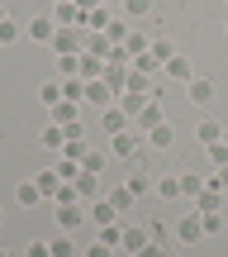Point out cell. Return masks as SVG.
Here are the masks:
<instances>
[{"label": "cell", "mask_w": 228, "mask_h": 257, "mask_svg": "<svg viewBox=\"0 0 228 257\" xmlns=\"http://www.w3.org/2000/svg\"><path fill=\"white\" fill-rule=\"evenodd\" d=\"M57 29H62V24H57L53 15H34V19H29V29H24V34L34 38V43H53V38H57Z\"/></svg>", "instance_id": "cell-5"}, {"label": "cell", "mask_w": 228, "mask_h": 257, "mask_svg": "<svg viewBox=\"0 0 228 257\" xmlns=\"http://www.w3.org/2000/svg\"><path fill=\"white\" fill-rule=\"evenodd\" d=\"M0 224H5V214H0Z\"/></svg>", "instance_id": "cell-55"}, {"label": "cell", "mask_w": 228, "mask_h": 257, "mask_svg": "<svg viewBox=\"0 0 228 257\" xmlns=\"http://www.w3.org/2000/svg\"><path fill=\"white\" fill-rule=\"evenodd\" d=\"M72 186H76V195H81L86 205H91V200H100V176H95V172H81Z\"/></svg>", "instance_id": "cell-19"}, {"label": "cell", "mask_w": 228, "mask_h": 257, "mask_svg": "<svg viewBox=\"0 0 228 257\" xmlns=\"http://www.w3.org/2000/svg\"><path fill=\"white\" fill-rule=\"evenodd\" d=\"M105 167H110V157H105V153H95V148H91V153H86V162H81V172H95V176H100Z\"/></svg>", "instance_id": "cell-40"}, {"label": "cell", "mask_w": 228, "mask_h": 257, "mask_svg": "<svg viewBox=\"0 0 228 257\" xmlns=\"http://www.w3.org/2000/svg\"><path fill=\"white\" fill-rule=\"evenodd\" d=\"M185 95H190V105H209L214 100V81L209 76H190L185 81Z\"/></svg>", "instance_id": "cell-14"}, {"label": "cell", "mask_w": 228, "mask_h": 257, "mask_svg": "<svg viewBox=\"0 0 228 257\" xmlns=\"http://www.w3.org/2000/svg\"><path fill=\"white\" fill-rule=\"evenodd\" d=\"M81 53H91V57H100V62H110L114 43H110V34H91V29H86V48H81Z\"/></svg>", "instance_id": "cell-15"}, {"label": "cell", "mask_w": 228, "mask_h": 257, "mask_svg": "<svg viewBox=\"0 0 228 257\" xmlns=\"http://www.w3.org/2000/svg\"><path fill=\"white\" fill-rule=\"evenodd\" d=\"M147 53H152V62H157V67H166V62H171V57H176V43H171V38H162V34H157Z\"/></svg>", "instance_id": "cell-25"}, {"label": "cell", "mask_w": 228, "mask_h": 257, "mask_svg": "<svg viewBox=\"0 0 228 257\" xmlns=\"http://www.w3.org/2000/svg\"><path fill=\"white\" fill-rule=\"evenodd\" d=\"M114 15H119V10H110V5H95V10H86L81 29H91V34H105V29L114 24Z\"/></svg>", "instance_id": "cell-7"}, {"label": "cell", "mask_w": 228, "mask_h": 257, "mask_svg": "<svg viewBox=\"0 0 228 257\" xmlns=\"http://www.w3.org/2000/svg\"><path fill=\"white\" fill-rule=\"evenodd\" d=\"M57 176H62V181H76V176H81V167H76V162H67V157H57Z\"/></svg>", "instance_id": "cell-44"}, {"label": "cell", "mask_w": 228, "mask_h": 257, "mask_svg": "<svg viewBox=\"0 0 228 257\" xmlns=\"http://www.w3.org/2000/svg\"><path fill=\"white\" fill-rule=\"evenodd\" d=\"M86 153H91V148H86V138L76 134V138H67V143H62V153H57V157H67V162L81 167V162H86Z\"/></svg>", "instance_id": "cell-24"}, {"label": "cell", "mask_w": 228, "mask_h": 257, "mask_svg": "<svg viewBox=\"0 0 228 257\" xmlns=\"http://www.w3.org/2000/svg\"><path fill=\"white\" fill-rule=\"evenodd\" d=\"M152 181H157V176H152V172H138V167H133V176H128V181H124V186H128V191H133V195H138V200H143V195H147V191H152Z\"/></svg>", "instance_id": "cell-30"}, {"label": "cell", "mask_w": 228, "mask_h": 257, "mask_svg": "<svg viewBox=\"0 0 228 257\" xmlns=\"http://www.w3.org/2000/svg\"><path fill=\"white\" fill-rule=\"evenodd\" d=\"M48 48H53V53L57 57H67V53H81V48H86V29H57V38H53V43H48Z\"/></svg>", "instance_id": "cell-4"}, {"label": "cell", "mask_w": 228, "mask_h": 257, "mask_svg": "<svg viewBox=\"0 0 228 257\" xmlns=\"http://www.w3.org/2000/svg\"><path fill=\"white\" fill-rule=\"evenodd\" d=\"M100 72H105V62H100V57L81 53V62H76V76H81V81H100Z\"/></svg>", "instance_id": "cell-23"}, {"label": "cell", "mask_w": 228, "mask_h": 257, "mask_svg": "<svg viewBox=\"0 0 228 257\" xmlns=\"http://www.w3.org/2000/svg\"><path fill=\"white\" fill-rule=\"evenodd\" d=\"M152 191L162 195V200H181V176H157Z\"/></svg>", "instance_id": "cell-29"}, {"label": "cell", "mask_w": 228, "mask_h": 257, "mask_svg": "<svg viewBox=\"0 0 228 257\" xmlns=\"http://www.w3.org/2000/svg\"><path fill=\"white\" fill-rule=\"evenodd\" d=\"M114 100H119V95H114L105 81H86V105H95V110H110Z\"/></svg>", "instance_id": "cell-13"}, {"label": "cell", "mask_w": 228, "mask_h": 257, "mask_svg": "<svg viewBox=\"0 0 228 257\" xmlns=\"http://www.w3.org/2000/svg\"><path fill=\"white\" fill-rule=\"evenodd\" d=\"M0 19H10V10H5V0H0Z\"/></svg>", "instance_id": "cell-51"}, {"label": "cell", "mask_w": 228, "mask_h": 257, "mask_svg": "<svg viewBox=\"0 0 228 257\" xmlns=\"http://www.w3.org/2000/svg\"><path fill=\"white\" fill-rule=\"evenodd\" d=\"M81 219H91L81 205H57V229H62V233H76V229H81Z\"/></svg>", "instance_id": "cell-10"}, {"label": "cell", "mask_w": 228, "mask_h": 257, "mask_svg": "<svg viewBox=\"0 0 228 257\" xmlns=\"http://www.w3.org/2000/svg\"><path fill=\"white\" fill-rule=\"evenodd\" d=\"M57 5H72V0H57Z\"/></svg>", "instance_id": "cell-53"}, {"label": "cell", "mask_w": 228, "mask_h": 257, "mask_svg": "<svg viewBox=\"0 0 228 257\" xmlns=\"http://www.w3.org/2000/svg\"><path fill=\"white\" fill-rule=\"evenodd\" d=\"M200 238H209V233H204V214L185 210L181 219H176V243H200Z\"/></svg>", "instance_id": "cell-2"}, {"label": "cell", "mask_w": 228, "mask_h": 257, "mask_svg": "<svg viewBox=\"0 0 228 257\" xmlns=\"http://www.w3.org/2000/svg\"><path fill=\"white\" fill-rule=\"evenodd\" d=\"M105 200H110V205H114V210H128V205H133V200H138V195H133V191H128V186H114V191H105Z\"/></svg>", "instance_id": "cell-35"}, {"label": "cell", "mask_w": 228, "mask_h": 257, "mask_svg": "<svg viewBox=\"0 0 228 257\" xmlns=\"http://www.w3.org/2000/svg\"><path fill=\"white\" fill-rule=\"evenodd\" d=\"M124 19H157V0H124Z\"/></svg>", "instance_id": "cell-22"}, {"label": "cell", "mask_w": 228, "mask_h": 257, "mask_svg": "<svg viewBox=\"0 0 228 257\" xmlns=\"http://www.w3.org/2000/svg\"><path fill=\"white\" fill-rule=\"evenodd\" d=\"M62 100H86V81L81 76H67L62 81Z\"/></svg>", "instance_id": "cell-37"}, {"label": "cell", "mask_w": 228, "mask_h": 257, "mask_svg": "<svg viewBox=\"0 0 228 257\" xmlns=\"http://www.w3.org/2000/svg\"><path fill=\"white\" fill-rule=\"evenodd\" d=\"M48 243H53V257H76V233H57Z\"/></svg>", "instance_id": "cell-34"}, {"label": "cell", "mask_w": 228, "mask_h": 257, "mask_svg": "<svg viewBox=\"0 0 228 257\" xmlns=\"http://www.w3.org/2000/svg\"><path fill=\"white\" fill-rule=\"evenodd\" d=\"M95 238H100V243H110V248H119V243H124V229H119V224H105Z\"/></svg>", "instance_id": "cell-42"}, {"label": "cell", "mask_w": 228, "mask_h": 257, "mask_svg": "<svg viewBox=\"0 0 228 257\" xmlns=\"http://www.w3.org/2000/svg\"><path fill=\"white\" fill-rule=\"evenodd\" d=\"M0 257H10V252H5V248H0Z\"/></svg>", "instance_id": "cell-54"}, {"label": "cell", "mask_w": 228, "mask_h": 257, "mask_svg": "<svg viewBox=\"0 0 228 257\" xmlns=\"http://www.w3.org/2000/svg\"><path fill=\"white\" fill-rule=\"evenodd\" d=\"M119 110H124L128 114V119H138V114H143V105H147V95H138V91H124V95H119Z\"/></svg>", "instance_id": "cell-26"}, {"label": "cell", "mask_w": 228, "mask_h": 257, "mask_svg": "<svg viewBox=\"0 0 228 257\" xmlns=\"http://www.w3.org/2000/svg\"><path fill=\"white\" fill-rule=\"evenodd\" d=\"M157 124H166V114H162V100H147V105H143V114L133 119V128H138V134L147 138V134L157 128Z\"/></svg>", "instance_id": "cell-6"}, {"label": "cell", "mask_w": 228, "mask_h": 257, "mask_svg": "<svg viewBox=\"0 0 228 257\" xmlns=\"http://www.w3.org/2000/svg\"><path fill=\"white\" fill-rule=\"evenodd\" d=\"M105 34H110V43H124V38L133 34V29H128V19H124V10H119V15H114V24L105 29Z\"/></svg>", "instance_id": "cell-38"}, {"label": "cell", "mask_w": 228, "mask_h": 257, "mask_svg": "<svg viewBox=\"0 0 228 257\" xmlns=\"http://www.w3.org/2000/svg\"><path fill=\"white\" fill-rule=\"evenodd\" d=\"M147 238H152L157 248H162V243H171V238H176V224H166V219H152V224H147Z\"/></svg>", "instance_id": "cell-31"}, {"label": "cell", "mask_w": 228, "mask_h": 257, "mask_svg": "<svg viewBox=\"0 0 228 257\" xmlns=\"http://www.w3.org/2000/svg\"><path fill=\"white\" fill-rule=\"evenodd\" d=\"M86 214H91V219H95V224L105 229V224H114V214H119V210H114V205H110V200L100 195V200H91V210H86Z\"/></svg>", "instance_id": "cell-28"}, {"label": "cell", "mask_w": 228, "mask_h": 257, "mask_svg": "<svg viewBox=\"0 0 228 257\" xmlns=\"http://www.w3.org/2000/svg\"><path fill=\"white\" fill-rule=\"evenodd\" d=\"M105 5H110V10H124V0H105Z\"/></svg>", "instance_id": "cell-50"}, {"label": "cell", "mask_w": 228, "mask_h": 257, "mask_svg": "<svg viewBox=\"0 0 228 257\" xmlns=\"http://www.w3.org/2000/svg\"><path fill=\"white\" fill-rule=\"evenodd\" d=\"M204 186H209V176H200V172H181V200H195Z\"/></svg>", "instance_id": "cell-21"}, {"label": "cell", "mask_w": 228, "mask_h": 257, "mask_svg": "<svg viewBox=\"0 0 228 257\" xmlns=\"http://www.w3.org/2000/svg\"><path fill=\"white\" fill-rule=\"evenodd\" d=\"M223 143H228V124H223Z\"/></svg>", "instance_id": "cell-52"}, {"label": "cell", "mask_w": 228, "mask_h": 257, "mask_svg": "<svg viewBox=\"0 0 228 257\" xmlns=\"http://www.w3.org/2000/svg\"><path fill=\"white\" fill-rule=\"evenodd\" d=\"M195 138H200L204 148H209V143H219V138H223V124H214V119H204V124H195Z\"/></svg>", "instance_id": "cell-33"}, {"label": "cell", "mask_w": 228, "mask_h": 257, "mask_svg": "<svg viewBox=\"0 0 228 257\" xmlns=\"http://www.w3.org/2000/svg\"><path fill=\"white\" fill-rule=\"evenodd\" d=\"M24 257H53V243H43V238H29V243H24Z\"/></svg>", "instance_id": "cell-43"}, {"label": "cell", "mask_w": 228, "mask_h": 257, "mask_svg": "<svg viewBox=\"0 0 228 257\" xmlns=\"http://www.w3.org/2000/svg\"><path fill=\"white\" fill-rule=\"evenodd\" d=\"M223 200H228L223 191H214V186H204V191H200V195L190 200V210H200V214H219V210H223Z\"/></svg>", "instance_id": "cell-8"}, {"label": "cell", "mask_w": 228, "mask_h": 257, "mask_svg": "<svg viewBox=\"0 0 228 257\" xmlns=\"http://www.w3.org/2000/svg\"><path fill=\"white\" fill-rule=\"evenodd\" d=\"M204 233H209V238H214V233H223V210L219 214H204Z\"/></svg>", "instance_id": "cell-46"}, {"label": "cell", "mask_w": 228, "mask_h": 257, "mask_svg": "<svg viewBox=\"0 0 228 257\" xmlns=\"http://www.w3.org/2000/svg\"><path fill=\"white\" fill-rule=\"evenodd\" d=\"M100 81L110 86L114 95H124V91H128V67H124V62H105V72H100Z\"/></svg>", "instance_id": "cell-9"}, {"label": "cell", "mask_w": 228, "mask_h": 257, "mask_svg": "<svg viewBox=\"0 0 228 257\" xmlns=\"http://www.w3.org/2000/svg\"><path fill=\"white\" fill-rule=\"evenodd\" d=\"M34 181H38V191H43V200H57V191L67 186L62 176H57V167H43V172H38Z\"/></svg>", "instance_id": "cell-16"}, {"label": "cell", "mask_w": 228, "mask_h": 257, "mask_svg": "<svg viewBox=\"0 0 228 257\" xmlns=\"http://www.w3.org/2000/svg\"><path fill=\"white\" fill-rule=\"evenodd\" d=\"M38 105H48V110L62 105V81H43V86H38Z\"/></svg>", "instance_id": "cell-32"}, {"label": "cell", "mask_w": 228, "mask_h": 257, "mask_svg": "<svg viewBox=\"0 0 228 257\" xmlns=\"http://www.w3.org/2000/svg\"><path fill=\"white\" fill-rule=\"evenodd\" d=\"M81 257H114V248H110V243H100V238H95V243H86V252Z\"/></svg>", "instance_id": "cell-45"}, {"label": "cell", "mask_w": 228, "mask_h": 257, "mask_svg": "<svg viewBox=\"0 0 228 257\" xmlns=\"http://www.w3.org/2000/svg\"><path fill=\"white\" fill-rule=\"evenodd\" d=\"M171 143H176V128L171 124H157L152 134H147V148H152V153H171Z\"/></svg>", "instance_id": "cell-20"}, {"label": "cell", "mask_w": 228, "mask_h": 257, "mask_svg": "<svg viewBox=\"0 0 228 257\" xmlns=\"http://www.w3.org/2000/svg\"><path fill=\"white\" fill-rule=\"evenodd\" d=\"M162 257H171V252H162Z\"/></svg>", "instance_id": "cell-56"}, {"label": "cell", "mask_w": 228, "mask_h": 257, "mask_svg": "<svg viewBox=\"0 0 228 257\" xmlns=\"http://www.w3.org/2000/svg\"><path fill=\"white\" fill-rule=\"evenodd\" d=\"M76 62H81V53H67V57H57V76H76Z\"/></svg>", "instance_id": "cell-41"}, {"label": "cell", "mask_w": 228, "mask_h": 257, "mask_svg": "<svg viewBox=\"0 0 228 257\" xmlns=\"http://www.w3.org/2000/svg\"><path fill=\"white\" fill-rule=\"evenodd\" d=\"M95 5H105V0H76V10H95Z\"/></svg>", "instance_id": "cell-49"}, {"label": "cell", "mask_w": 228, "mask_h": 257, "mask_svg": "<svg viewBox=\"0 0 228 257\" xmlns=\"http://www.w3.org/2000/svg\"><path fill=\"white\" fill-rule=\"evenodd\" d=\"M48 124H62L67 138H76V134H81V100H62V105H53V110H48Z\"/></svg>", "instance_id": "cell-1"}, {"label": "cell", "mask_w": 228, "mask_h": 257, "mask_svg": "<svg viewBox=\"0 0 228 257\" xmlns=\"http://www.w3.org/2000/svg\"><path fill=\"white\" fill-rule=\"evenodd\" d=\"M143 143H147V138L138 134V128H128V134H110V157H124V162H133Z\"/></svg>", "instance_id": "cell-3"}, {"label": "cell", "mask_w": 228, "mask_h": 257, "mask_svg": "<svg viewBox=\"0 0 228 257\" xmlns=\"http://www.w3.org/2000/svg\"><path fill=\"white\" fill-rule=\"evenodd\" d=\"M100 128H105V134H128V128H133V119H128L119 105H110V110H100Z\"/></svg>", "instance_id": "cell-11"}, {"label": "cell", "mask_w": 228, "mask_h": 257, "mask_svg": "<svg viewBox=\"0 0 228 257\" xmlns=\"http://www.w3.org/2000/svg\"><path fill=\"white\" fill-rule=\"evenodd\" d=\"M19 34H24V29H19V19H0V48H10Z\"/></svg>", "instance_id": "cell-39"}, {"label": "cell", "mask_w": 228, "mask_h": 257, "mask_svg": "<svg viewBox=\"0 0 228 257\" xmlns=\"http://www.w3.org/2000/svg\"><path fill=\"white\" fill-rule=\"evenodd\" d=\"M147 243H152V238H147V229H124V243H119V248H124V252H143L147 248Z\"/></svg>", "instance_id": "cell-27"}, {"label": "cell", "mask_w": 228, "mask_h": 257, "mask_svg": "<svg viewBox=\"0 0 228 257\" xmlns=\"http://www.w3.org/2000/svg\"><path fill=\"white\" fill-rule=\"evenodd\" d=\"M209 186H214V191H223V195H228V167H219V172L209 176Z\"/></svg>", "instance_id": "cell-47"}, {"label": "cell", "mask_w": 228, "mask_h": 257, "mask_svg": "<svg viewBox=\"0 0 228 257\" xmlns=\"http://www.w3.org/2000/svg\"><path fill=\"white\" fill-rule=\"evenodd\" d=\"M62 143H67V128H62V124L38 128V148H48V153H62Z\"/></svg>", "instance_id": "cell-18"}, {"label": "cell", "mask_w": 228, "mask_h": 257, "mask_svg": "<svg viewBox=\"0 0 228 257\" xmlns=\"http://www.w3.org/2000/svg\"><path fill=\"white\" fill-rule=\"evenodd\" d=\"M138 257H162V248H157V243H147V248L138 252Z\"/></svg>", "instance_id": "cell-48"}, {"label": "cell", "mask_w": 228, "mask_h": 257, "mask_svg": "<svg viewBox=\"0 0 228 257\" xmlns=\"http://www.w3.org/2000/svg\"><path fill=\"white\" fill-rule=\"evenodd\" d=\"M162 76H166V81H181V86H185V81L195 76V67H190V57H185V53H176L171 62L162 67Z\"/></svg>", "instance_id": "cell-12"}, {"label": "cell", "mask_w": 228, "mask_h": 257, "mask_svg": "<svg viewBox=\"0 0 228 257\" xmlns=\"http://www.w3.org/2000/svg\"><path fill=\"white\" fill-rule=\"evenodd\" d=\"M15 205H24V210H38V205H43V191H38V181H19V186H15Z\"/></svg>", "instance_id": "cell-17"}, {"label": "cell", "mask_w": 228, "mask_h": 257, "mask_svg": "<svg viewBox=\"0 0 228 257\" xmlns=\"http://www.w3.org/2000/svg\"><path fill=\"white\" fill-rule=\"evenodd\" d=\"M204 157H209L214 172H219V167H228V143H223V138H219V143H209V148H204Z\"/></svg>", "instance_id": "cell-36"}]
</instances>
